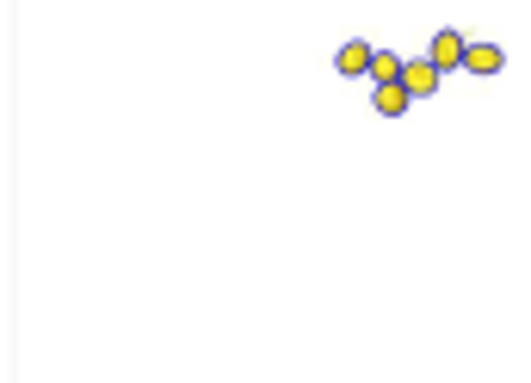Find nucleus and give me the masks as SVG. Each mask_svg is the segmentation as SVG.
Returning a JSON list of instances; mask_svg holds the SVG:
<instances>
[{"instance_id": "nucleus-6", "label": "nucleus", "mask_w": 531, "mask_h": 383, "mask_svg": "<svg viewBox=\"0 0 531 383\" xmlns=\"http://www.w3.org/2000/svg\"><path fill=\"white\" fill-rule=\"evenodd\" d=\"M402 68H408V62H402L396 50H377V62H371V81H377V87H389V81H402Z\"/></svg>"}, {"instance_id": "nucleus-5", "label": "nucleus", "mask_w": 531, "mask_h": 383, "mask_svg": "<svg viewBox=\"0 0 531 383\" xmlns=\"http://www.w3.org/2000/svg\"><path fill=\"white\" fill-rule=\"evenodd\" d=\"M408 99H414V93H408L402 81H389V87H377V93H371V106H377L383 118H402V112H408Z\"/></svg>"}, {"instance_id": "nucleus-3", "label": "nucleus", "mask_w": 531, "mask_h": 383, "mask_svg": "<svg viewBox=\"0 0 531 383\" xmlns=\"http://www.w3.org/2000/svg\"><path fill=\"white\" fill-rule=\"evenodd\" d=\"M439 75H445L439 62H408V68H402V87H408L414 99H427V93H439Z\"/></svg>"}, {"instance_id": "nucleus-1", "label": "nucleus", "mask_w": 531, "mask_h": 383, "mask_svg": "<svg viewBox=\"0 0 531 383\" xmlns=\"http://www.w3.org/2000/svg\"><path fill=\"white\" fill-rule=\"evenodd\" d=\"M371 62H377V44H365V38H352V44H340V56H334V68H340V81H359V75H371Z\"/></svg>"}, {"instance_id": "nucleus-2", "label": "nucleus", "mask_w": 531, "mask_h": 383, "mask_svg": "<svg viewBox=\"0 0 531 383\" xmlns=\"http://www.w3.org/2000/svg\"><path fill=\"white\" fill-rule=\"evenodd\" d=\"M464 56H470V38H464V31H439L433 50H427V62H439V68H464Z\"/></svg>"}, {"instance_id": "nucleus-4", "label": "nucleus", "mask_w": 531, "mask_h": 383, "mask_svg": "<svg viewBox=\"0 0 531 383\" xmlns=\"http://www.w3.org/2000/svg\"><path fill=\"white\" fill-rule=\"evenodd\" d=\"M464 68H470V75H501V68H507V50H501V44H470Z\"/></svg>"}]
</instances>
